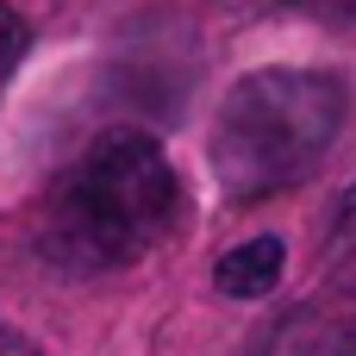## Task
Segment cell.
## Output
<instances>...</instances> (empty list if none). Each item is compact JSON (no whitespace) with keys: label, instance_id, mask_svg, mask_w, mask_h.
Instances as JSON below:
<instances>
[{"label":"cell","instance_id":"obj_7","mask_svg":"<svg viewBox=\"0 0 356 356\" xmlns=\"http://www.w3.org/2000/svg\"><path fill=\"white\" fill-rule=\"evenodd\" d=\"M0 356H38V350H31V338H25V332H13V325L0 319Z\"/></svg>","mask_w":356,"mask_h":356},{"label":"cell","instance_id":"obj_1","mask_svg":"<svg viewBox=\"0 0 356 356\" xmlns=\"http://www.w3.org/2000/svg\"><path fill=\"white\" fill-rule=\"evenodd\" d=\"M181 213V181L156 138L106 131L56 181L44 207V257L69 275H106L150 257Z\"/></svg>","mask_w":356,"mask_h":356},{"label":"cell","instance_id":"obj_3","mask_svg":"<svg viewBox=\"0 0 356 356\" xmlns=\"http://www.w3.org/2000/svg\"><path fill=\"white\" fill-rule=\"evenodd\" d=\"M282 269H288V250H282V238H244V244H232L219 263H213V288L225 294V300H263L275 282H282Z\"/></svg>","mask_w":356,"mask_h":356},{"label":"cell","instance_id":"obj_6","mask_svg":"<svg viewBox=\"0 0 356 356\" xmlns=\"http://www.w3.org/2000/svg\"><path fill=\"white\" fill-rule=\"evenodd\" d=\"M25 44H31V25H25V19H19V13H13V6L0 0V81H6V75L19 69Z\"/></svg>","mask_w":356,"mask_h":356},{"label":"cell","instance_id":"obj_5","mask_svg":"<svg viewBox=\"0 0 356 356\" xmlns=\"http://www.w3.org/2000/svg\"><path fill=\"white\" fill-rule=\"evenodd\" d=\"M332 275H338V282L356 294V188L344 194L338 225H332Z\"/></svg>","mask_w":356,"mask_h":356},{"label":"cell","instance_id":"obj_4","mask_svg":"<svg viewBox=\"0 0 356 356\" xmlns=\"http://www.w3.org/2000/svg\"><path fill=\"white\" fill-rule=\"evenodd\" d=\"M269 356H356V319H313L288 332Z\"/></svg>","mask_w":356,"mask_h":356},{"label":"cell","instance_id":"obj_2","mask_svg":"<svg viewBox=\"0 0 356 356\" xmlns=\"http://www.w3.org/2000/svg\"><path fill=\"white\" fill-rule=\"evenodd\" d=\"M344 125V81L325 69H257L213 113V181L232 200L294 188Z\"/></svg>","mask_w":356,"mask_h":356}]
</instances>
